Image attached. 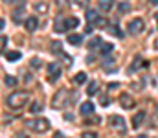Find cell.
I'll return each mask as SVG.
<instances>
[{"label": "cell", "mask_w": 158, "mask_h": 138, "mask_svg": "<svg viewBox=\"0 0 158 138\" xmlns=\"http://www.w3.org/2000/svg\"><path fill=\"white\" fill-rule=\"evenodd\" d=\"M28 101V92H13L7 96V107L11 109H20Z\"/></svg>", "instance_id": "6da1fadb"}, {"label": "cell", "mask_w": 158, "mask_h": 138, "mask_svg": "<svg viewBox=\"0 0 158 138\" xmlns=\"http://www.w3.org/2000/svg\"><path fill=\"white\" fill-rule=\"evenodd\" d=\"M68 103H70V90L61 89L59 92H55V96H53V99H52V107H53V109L66 107Z\"/></svg>", "instance_id": "7a4b0ae2"}, {"label": "cell", "mask_w": 158, "mask_h": 138, "mask_svg": "<svg viewBox=\"0 0 158 138\" xmlns=\"http://www.w3.org/2000/svg\"><path fill=\"white\" fill-rule=\"evenodd\" d=\"M26 125H28L31 131H35V133H46V131L50 129V123H48V120H44V118H37V120L26 122Z\"/></svg>", "instance_id": "3957f363"}, {"label": "cell", "mask_w": 158, "mask_h": 138, "mask_svg": "<svg viewBox=\"0 0 158 138\" xmlns=\"http://www.w3.org/2000/svg\"><path fill=\"white\" fill-rule=\"evenodd\" d=\"M143 28H145V24H143V20L142 19H132L131 22H129V33H142L143 31Z\"/></svg>", "instance_id": "277c9868"}, {"label": "cell", "mask_w": 158, "mask_h": 138, "mask_svg": "<svg viewBox=\"0 0 158 138\" xmlns=\"http://www.w3.org/2000/svg\"><path fill=\"white\" fill-rule=\"evenodd\" d=\"M119 103H121L123 109H132V107H134V99H132V96H129V94H121V96H119Z\"/></svg>", "instance_id": "5b68a950"}, {"label": "cell", "mask_w": 158, "mask_h": 138, "mask_svg": "<svg viewBox=\"0 0 158 138\" xmlns=\"http://www.w3.org/2000/svg\"><path fill=\"white\" fill-rule=\"evenodd\" d=\"M48 72H50V81H55L57 77H59V74H61V68H59V65L57 63H52L50 66H48Z\"/></svg>", "instance_id": "8992f818"}, {"label": "cell", "mask_w": 158, "mask_h": 138, "mask_svg": "<svg viewBox=\"0 0 158 138\" xmlns=\"http://www.w3.org/2000/svg\"><path fill=\"white\" fill-rule=\"evenodd\" d=\"M24 26H26V30H28V31H35V30H37V26H39L37 17H28V19L24 20Z\"/></svg>", "instance_id": "52a82bcc"}, {"label": "cell", "mask_w": 158, "mask_h": 138, "mask_svg": "<svg viewBox=\"0 0 158 138\" xmlns=\"http://www.w3.org/2000/svg\"><path fill=\"white\" fill-rule=\"evenodd\" d=\"M79 111H81V114H83V116H88V114H92V112H94V103L85 101V103H81Z\"/></svg>", "instance_id": "ba28073f"}, {"label": "cell", "mask_w": 158, "mask_h": 138, "mask_svg": "<svg viewBox=\"0 0 158 138\" xmlns=\"http://www.w3.org/2000/svg\"><path fill=\"white\" fill-rule=\"evenodd\" d=\"M143 118H145V112H143V111H140V112H138V114H136V116L132 118V127H134V129H138V127L142 125Z\"/></svg>", "instance_id": "9c48e42d"}, {"label": "cell", "mask_w": 158, "mask_h": 138, "mask_svg": "<svg viewBox=\"0 0 158 138\" xmlns=\"http://www.w3.org/2000/svg\"><path fill=\"white\" fill-rule=\"evenodd\" d=\"M112 6H114L112 0H99V2H98V7H99L101 11H110Z\"/></svg>", "instance_id": "30bf717a"}, {"label": "cell", "mask_w": 158, "mask_h": 138, "mask_svg": "<svg viewBox=\"0 0 158 138\" xmlns=\"http://www.w3.org/2000/svg\"><path fill=\"white\" fill-rule=\"evenodd\" d=\"M110 125L116 127V129H123V127H125L123 118H121V116H112V118H110Z\"/></svg>", "instance_id": "8fae6325"}, {"label": "cell", "mask_w": 158, "mask_h": 138, "mask_svg": "<svg viewBox=\"0 0 158 138\" xmlns=\"http://www.w3.org/2000/svg\"><path fill=\"white\" fill-rule=\"evenodd\" d=\"M77 24H79L77 17H68V19H64V26H66V30H72V28H76Z\"/></svg>", "instance_id": "7c38bea8"}, {"label": "cell", "mask_w": 158, "mask_h": 138, "mask_svg": "<svg viewBox=\"0 0 158 138\" xmlns=\"http://www.w3.org/2000/svg\"><path fill=\"white\" fill-rule=\"evenodd\" d=\"M33 9H35V13H48V4L46 2H37L35 6H33Z\"/></svg>", "instance_id": "4fadbf2b"}, {"label": "cell", "mask_w": 158, "mask_h": 138, "mask_svg": "<svg viewBox=\"0 0 158 138\" xmlns=\"http://www.w3.org/2000/svg\"><path fill=\"white\" fill-rule=\"evenodd\" d=\"M81 41H83L81 33H70V35H68V43H70V44H81Z\"/></svg>", "instance_id": "5bb4252c"}, {"label": "cell", "mask_w": 158, "mask_h": 138, "mask_svg": "<svg viewBox=\"0 0 158 138\" xmlns=\"http://www.w3.org/2000/svg\"><path fill=\"white\" fill-rule=\"evenodd\" d=\"M4 57H6L7 61H17V59H20V53H19V52H6Z\"/></svg>", "instance_id": "9a60e30c"}, {"label": "cell", "mask_w": 158, "mask_h": 138, "mask_svg": "<svg viewBox=\"0 0 158 138\" xmlns=\"http://www.w3.org/2000/svg\"><path fill=\"white\" fill-rule=\"evenodd\" d=\"M74 81H76L77 85L85 83V81H86V74H85V72H77V74H76V77H74Z\"/></svg>", "instance_id": "2e32d148"}, {"label": "cell", "mask_w": 158, "mask_h": 138, "mask_svg": "<svg viewBox=\"0 0 158 138\" xmlns=\"http://www.w3.org/2000/svg\"><path fill=\"white\" fill-rule=\"evenodd\" d=\"M86 19H88V22H96V19H98L96 9H88V11H86Z\"/></svg>", "instance_id": "e0dca14e"}, {"label": "cell", "mask_w": 158, "mask_h": 138, "mask_svg": "<svg viewBox=\"0 0 158 138\" xmlns=\"http://www.w3.org/2000/svg\"><path fill=\"white\" fill-rule=\"evenodd\" d=\"M96 92H98V83H96V81H92V83L88 85V89H86V94H88V96H94Z\"/></svg>", "instance_id": "ac0fdd59"}, {"label": "cell", "mask_w": 158, "mask_h": 138, "mask_svg": "<svg viewBox=\"0 0 158 138\" xmlns=\"http://www.w3.org/2000/svg\"><path fill=\"white\" fill-rule=\"evenodd\" d=\"M30 111H31L33 114L40 112V111H42V105H40V101H33V103H31V107H30Z\"/></svg>", "instance_id": "d6986e66"}, {"label": "cell", "mask_w": 158, "mask_h": 138, "mask_svg": "<svg viewBox=\"0 0 158 138\" xmlns=\"http://www.w3.org/2000/svg\"><path fill=\"white\" fill-rule=\"evenodd\" d=\"M4 83H6L7 87H15V85H17V79H15L13 76H6V77H4Z\"/></svg>", "instance_id": "ffe728a7"}, {"label": "cell", "mask_w": 158, "mask_h": 138, "mask_svg": "<svg viewBox=\"0 0 158 138\" xmlns=\"http://www.w3.org/2000/svg\"><path fill=\"white\" fill-rule=\"evenodd\" d=\"M112 48H114V46L110 44V43H105V44H101V53H110Z\"/></svg>", "instance_id": "44dd1931"}, {"label": "cell", "mask_w": 158, "mask_h": 138, "mask_svg": "<svg viewBox=\"0 0 158 138\" xmlns=\"http://www.w3.org/2000/svg\"><path fill=\"white\" fill-rule=\"evenodd\" d=\"M22 9H24V7H19V9L13 13V20H15V22H19V20H20V17H22Z\"/></svg>", "instance_id": "7402d4cb"}, {"label": "cell", "mask_w": 158, "mask_h": 138, "mask_svg": "<svg viewBox=\"0 0 158 138\" xmlns=\"http://www.w3.org/2000/svg\"><path fill=\"white\" fill-rule=\"evenodd\" d=\"M119 11L121 13H127V11H131V6L127 2H123V4H119Z\"/></svg>", "instance_id": "603a6c76"}, {"label": "cell", "mask_w": 158, "mask_h": 138, "mask_svg": "<svg viewBox=\"0 0 158 138\" xmlns=\"http://www.w3.org/2000/svg\"><path fill=\"white\" fill-rule=\"evenodd\" d=\"M96 26H98V28H103V26H107V20L101 19V17H98V19H96Z\"/></svg>", "instance_id": "cb8c5ba5"}, {"label": "cell", "mask_w": 158, "mask_h": 138, "mask_svg": "<svg viewBox=\"0 0 158 138\" xmlns=\"http://www.w3.org/2000/svg\"><path fill=\"white\" fill-rule=\"evenodd\" d=\"M110 30H112V33H114L116 37H121V35H123V33L119 31V28H118V26H110Z\"/></svg>", "instance_id": "d4e9b609"}, {"label": "cell", "mask_w": 158, "mask_h": 138, "mask_svg": "<svg viewBox=\"0 0 158 138\" xmlns=\"http://www.w3.org/2000/svg\"><path fill=\"white\" fill-rule=\"evenodd\" d=\"M98 44H101V39L99 37H96V39L90 41V48H94V46H98Z\"/></svg>", "instance_id": "484cf974"}, {"label": "cell", "mask_w": 158, "mask_h": 138, "mask_svg": "<svg viewBox=\"0 0 158 138\" xmlns=\"http://www.w3.org/2000/svg\"><path fill=\"white\" fill-rule=\"evenodd\" d=\"M88 2H90V0H76V4H77L79 7H86Z\"/></svg>", "instance_id": "4316f807"}, {"label": "cell", "mask_w": 158, "mask_h": 138, "mask_svg": "<svg viewBox=\"0 0 158 138\" xmlns=\"http://www.w3.org/2000/svg\"><path fill=\"white\" fill-rule=\"evenodd\" d=\"M31 66H33V68H39V66H40V61H39V59H33V61H31Z\"/></svg>", "instance_id": "83f0119b"}, {"label": "cell", "mask_w": 158, "mask_h": 138, "mask_svg": "<svg viewBox=\"0 0 158 138\" xmlns=\"http://www.w3.org/2000/svg\"><path fill=\"white\" fill-rule=\"evenodd\" d=\"M52 46H53V50H55V52H59V50H61V43H57V41H55Z\"/></svg>", "instance_id": "f1b7e54d"}, {"label": "cell", "mask_w": 158, "mask_h": 138, "mask_svg": "<svg viewBox=\"0 0 158 138\" xmlns=\"http://www.w3.org/2000/svg\"><path fill=\"white\" fill-rule=\"evenodd\" d=\"M83 136L85 138H94V136H98V135H96V133H85Z\"/></svg>", "instance_id": "f546056e"}, {"label": "cell", "mask_w": 158, "mask_h": 138, "mask_svg": "<svg viewBox=\"0 0 158 138\" xmlns=\"http://www.w3.org/2000/svg\"><path fill=\"white\" fill-rule=\"evenodd\" d=\"M101 103L107 105V103H109V98H107V96H101Z\"/></svg>", "instance_id": "4dcf8cb0"}, {"label": "cell", "mask_w": 158, "mask_h": 138, "mask_svg": "<svg viewBox=\"0 0 158 138\" xmlns=\"http://www.w3.org/2000/svg\"><path fill=\"white\" fill-rule=\"evenodd\" d=\"M6 46H7V39H6V35H4V37H2V48H6Z\"/></svg>", "instance_id": "1f68e13d"}, {"label": "cell", "mask_w": 158, "mask_h": 138, "mask_svg": "<svg viewBox=\"0 0 158 138\" xmlns=\"http://www.w3.org/2000/svg\"><path fill=\"white\" fill-rule=\"evenodd\" d=\"M57 4H59V6H64V4H66V0H57Z\"/></svg>", "instance_id": "d6a6232c"}, {"label": "cell", "mask_w": 158, "mask_h": 138, "mask_svg": "<svg viewBox=\"0 0 158 138\" xmlns=\"http://www.w3.org/2000/svg\"><path fill=\"white\" fill-rule=\"evenodd\" d=\"M149 2H151L153 6H158V0H149Z\"/></svg>", "instance_id": "836d02e7"}]
</instances>
